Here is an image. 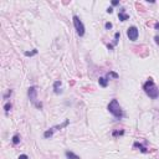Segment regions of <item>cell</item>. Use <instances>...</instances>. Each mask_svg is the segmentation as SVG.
Returning <instances> with one entry per match:
<instances>
[{"instance_id":"cell-1","label":"cell","mask_w":159,"mask_h":159,"mask_svg":"<svg viewBox=\"0 0 159 159\" xmlns=\"http://www.w3.org/2000/svg\"><path fill=\"white\" fill-rule=\"evenodd\" d=\"M107 109H108V112H109L116 119H122V118L124 117V112H123L121 105H119L118 99H116V98H113L112 101L108 103Z\"/></svg>"},{"instance_id":"cell-2","label":"cell","mask_w":159,"mask_h":159,"mask_svg":"<svg viewBox=\"0 0 159 159\" xmlns=\"http://www.w3.org/2000/svg\"><path fill=\"white\" fill-rule=\"evenodd\" d=\"M143 90H144V92L147 93V96H148L149 98H152V99H157V98L159 97V90H158L157 85L154 83V81H153L152 78H148V81L144 82Z\"/></svg>"},{"instance_id":"cell-3","label":"cell","mask_w":159,"mask_h":159,"mask_svg":"<svg viewBox=\"0 0 159 159\" xmlns=\"http://www.w3.org/2000/svg\"><path fill=\"white\" fill-rule=\"evenodd\" d=\"M72 21H73V26H75V30H76L77 35L82 37V36L85 35V32H86V29H85L83 23L81 21V19H80L77 15H73V17H72Z\"/></svg>"},{"instance_id":"cell-4","label":"cell","mask_w":159,"mask_h":159,"mask_svg":"<svg viewBox=\"0 0 159 159\" xmlns=\"http://www.w3.org/2000/svg\"><path fill=\"white\" fill-rule=\"evenodd\" d=\"M127 36L131 41H137L138 40V36H139V31H138V27L132 25L127 29Z\"/></svg>"},{"instance_id":"cell-5","label":"cell","mask_w":159,"mask_h":159,"mask_svg":"<svg viewBox=\"0 0 159 159\" xmlns=\"http://www.w3.org/2000/svg\"><path fill=\"white\" fill-rule=\"evenodd\" d=\"M27 96H29V99L35 105L36 99H37V88H36V86H30L27 88Z\"/></svg>"},{"instance_id":"cell-6","label":"cell","mask_w":159,"mask_h":159,"mask_svg":"<svg viewBox=\"0 0 159 159\" xmlns=\"http://www.w3.org/2000/svg\"><path fill=\"white\" fill-rule=\"evenodd\" d=\"M133 148H137V149H139V150H141L143 154H147V153L149 152V149H148L146 146H143L142 143H139V142H134V143H133Z\"/></svg>"},{"instance_id":"cell-7","label":"cell","mask_w":159,"mask_h":159,"mask_svg":"<svg viewBox=\"0 0 159 159\" xmlns=\"http://www.w3.org/2000/svg\"><path fill=\"white\" fill-rule=\"evenodd\" d=\"M61 86H62V82L60 81V80H57V81H55L53 82V85H52V88H53V92H55V94H60L62 91L60 90L61 88Z\"/></svg>"},{"instance_id":"cell-8","label":"cell","mask_w":159,"mask_h":159,"mask_svg":"<svg viewBox=\"0 0 159 159\" xmlns=\"http://www.w3.org/2000/svg\"><path fill=\"white\" fill-rule=\"evenodd\" d=\"M118 19L121 20V21H127V20H129V15L126 14V9L122 8L121 11L118 13Z\"/></svg>"},{"instance_id":"cell-9","label":"cell","mask_w":159,"mask_h":159,"mask_svg":"<svg viewBox=\"0 0 159 159\" xmlns=\"http://www.w3.org/2000/svg\"><path fill=\"white\" fill-rule=\"evenodd\" d=\"M108 78L109 77H99L98 78V83H99V86L101 87H103V88H106L107 86H108Z\"/></svg>"},{"instance_id":"cell-10","label":"cell","mask_w":159,"mask_h":159,"mask_svg":"<svg viewBox=\"0 0 159 159\" xmlns=\"http://www.w3.org/2000/svg\"><path fill=\"white\" fill-rule=\"evenodd\" d=\"M65 155H66L67 159H81L77 154H75V153L71 152V150H66V152H65Z\"/></svg>"},{"instance_id":"cell-11","label":"cell","mask_w":159,"mask_h":159,"mask_svg":"<svg viewBox=\"0 0 159 159\" xmlns=\"http://www.w3.org/2000/svg\"><path fill=\"white\" fill-rule=\"evenodd\" d=\"M53 133H55V128H50V129H47V131L44 132V137L46 139H49V138H51L53 135Z\"/></svg>"},{"instance_id":"cell-12","label":"cell","mask_w":159,"mask_h":159,"mask_svg":"<svg viewBox=\"0 0 159 159\" xmlns=\"http://www.w3.org/2000/svg\"><path fill=\"white\" fill-rule=\"evenodd\" d=\"M70 124V119H66V121L62 123V124H58V126H55L53 128L55 129H62V128H65V127H67Z\"/></svg>"},{"instance_id":"cell-13","label":"cell","mask_w":159,"mask_h":159,"mask_svg":"<svg viewBox=\"0 0 159 159\" xmlns=\"http://www.w3.org/2000/svg\"><path fill=\"white\" fill-rule=\"evenodd\" d=\"M11 143H13L14 146H16V144L20 143V135H19V134H14V135H13V138H11Z\"/></svg>"},{"instance_id":"cell-14","label":"cell","mask_w":159,"mask_h":159,"mask_svg":"<svg viewBox=\"0 0 159 159\" xmlns=\"http://www.w3.org/2000/svg\"><path fill=\"white\" fill-rule=\"evenodd\" d=\"M121 135H124V131L121 129V131H113L112 132V137H121Z\"/></svg>"},{"instance_id":"cell-15","label":"cell","mask_w":159,"mask_h":159,"mask_svg":"<svg viewBox=\"0 0 159 159\" xmlns=\"http://www.w3.org/2000/svg\"><path fill=\"white\" fill-rule=\"evenodd\" d=\"M119 39H121V32H116L114 34V40H113V46H116L117 44H118V41H119Z\"/></svg>"},{"instance_id":"cell-16","label":"cell","mask_w":159,"mask_h":159,"mask_svg":"<svg viewBox=\"0 0 159 159\" xmlns=\"http://www.w3.org/2000/svg\"><path fill=\"white\" fill-rule=\"evenodd\" d=\"M36 53H37V50H36V49H34L32 51H25V52H24V55H25L26 57H31V56H35Z\"/></svg>"},{"instance_id":"cell-17","label":"cell","mask_w":159,"mask_h":159,"mask_svg":"<svg viewBox=\"0 0 159 159\" xmlns=\"http://www.w3.org/2000/svg\"><path fill=\"white\" fill-rule=\"evenodd\" d=\"M11 107H13V105H11L10 102H6V103L4 105V111H5V113H6V114L9 113V111L11 109Z\"/></svg>"},{"instance_id":"cell-18","label":"cell","mask_w":159,"mask_h":159,"mask_svg":"<svg viewBox=\"0 0 159 159\" xmlns=\"http://www.w3.org/2000/svg\"><path fill=\"white\" fill-rule=\"evenodd\" d=\"M107 77H113V78H118V77H119V75H118V73H116V72H113V71H109V72L107 73Z\"/></svg>"},{"instance_id":"cell-19","label":"cell","mask_w":159,"mask_h":159,"mask_svg":"<svg viewBox=\"0 0 159 159\" xmlns=\"http://www.w3.org/2000/svg\"><path fill=\"white\" fill-rule=\"evenodd\" d=\"M11 94H13V90H8V92H6V93L3 96V98H4V99H8V98H9Z\"/></svg>"},{"instance_id":"cell-20","label":"cell","mask_w":159,"mask_h":159,"mask_svg":"<svg viewBox=\"0 0 159 159\" xmlns=\"http://www.w3.org/2000/svg\"><path fill=\"white\" fill-rule=\"evenodd\" d=\"M105 27H106V30H111V29L113 27V24L109 23V21H107V23L105 24Z\"/></svg>"},{"instance_id":"cell-21","label":"cell","mask_w":159,"mask_h":159,"mask_svg":"<svg viewBox=\"0 0 159 159\" xmlns=\"http://www.w3.org/2000/svg\"><path fill=\"white\" fill-rule=\"evenodd\" d=\"M17 159H30V158H29V157H27L26 154H20Z\"/></svg>"},{"instance_id":"cell-22","label":"cell","mask_w":159,"mask_h":159,"mask_svg":"<svg viewBox=\"0 0 159 159\" xmlns=\"http://www.w3.org/2000/svg\"><path fill=\"white\" fill-rule=\"evenodd\" d=\"M35 106H36V108L41 109V108H42V102H36V103H35Z\"/></svg>"},{"instance_id":"cell-23","label":"cell","mask_w":159,"mask_h":159,"mask_svg":"<svg viewBox=\"0 0 159 159\" xmlns=\"http://www.w3.org/2000/svg\"><path fill=\"white\" fill-rule=\"evenodd\" d=\"M119 5V0H112V6H117Z\"/></svg>"},{"instance_id":"cell-24","label":"cell","mask_w":159,"mask_h":159,"mask_svg":"<svg viewBox=\"0 0 159 159\" xmlns=\"http://www.w3.org/2000/svg\"><path fill=\"white\" fill-rule=\"evenodd\" d=\"M154 40H155V44H157V45H159V36H158V35H155V36H154Z\"/></svg>"},{"instance_id":"cell-25","label":"cell","mask_w":159,"mask_h":159,"mask_svg":"<svg viewBox=\"0 0 159 159\" xmlns=\"http://www.w3.org/2000/svg\"><path fill=\"white\" fill-rule=\"evenodd\" d=\"M107 13H108V14H112V13H113V8H112V6L107 8Z\"/></svg>"},{"instance_id":"cell-26","label":"cell","mask_w":159,"mask_h":159,"mask_svg":"<svg viewBox=\"0 0 159 159\" xmlns=\"http://www.w3.org/2000/svg\"><path fill=\"white\" fill-rule=\"evenodd\" d=\"M154 29L159 31V23H155V24H154Z\"/></svg>"},{"instance_id":"cell-27","label":"cell","mask_w":159,"mask_h":159,"mask_svg":"<svg viewBox=\"0 0 159 159\" xmlns=\"http://www.w3.org/2000/svg\"><path fill=\"white\" fill-rule=\"evenodd\" d=\"M107 47H108V50H111V51L113 50V45H112V44H108V45H107Z\"/></svg>"}]
</instances>
